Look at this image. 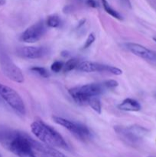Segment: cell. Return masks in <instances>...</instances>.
Returning <instances> with one entry per match:
<instances>
[{
	"label": "cell",
	"instance_id": "obj_27",
	"mask_svg": "<svg viewBox=\"0 0 156 157\" xmlns=\"http://www.w3.org/2000/svg\"><path fill=\"white\" fill-rule=\"evenodd\" d=\"M0 157H2V155L1 154H0Z\"/></svg>",
	"mask_w": 156,
	"mask_h": 157
},
{
	"label": "cell",
	"instance_id": "obj_3",
	"mask_svg": "<svg viewBox=\"0 0 156 157\" xmlns=\"http://www.w3.org/2000/svg\"><path fill=\"white\" fill-rule=\"evenodd\" d=\"M107 90L103 83H93L73 87L69 89L68 92L73 101L80 105L88 104L90 98L99 96Z\"/></svg>",
	"mask_w": 156,
	"mask_h": 157
},
{
	"label": "cell",
	"instance_id": "obj_16",
	"mask_svg": "<svg viewBox=\"0 0 156 157\" xmlns=\"http://www.w3.org/2000/svg\"><path fill=\"white\" fill-rule=\"evenodd\" d=\"M60 24H61V20H60L59 16L56 14L50 15L47 17V21H46V25L47 27L58 28Z\"/></svg>",
	"mask_w": 156,
	"mask_h": 157
},
{
	"label": "cell",
	"instance_id": "obj_13",
	"mask_svg": "<svg viewBox=\"0 0 156 157\" xmlns=\"http://www.w3.org/2000/svg\"><path fill=\"white\" fill-rule=\"evenodd\" d=\"M141 104L136 100L126 98L118 105V108L123 111L138 112L141 110Z\"/></svg>",
	"mask_w": 156,
	"mask_h": 157
},
{
	"label": "cell",
	"instance_id": "obj_9",
	"mask_svg": "<svg viewBox=\"0 0 156 157\" xmlns=\"http://www.w3.org/2000/svg\"><path fill=\"white\" fill-rule=\"evenodd\" d=\"M76 69L80 71L90 73V72H109L114 75H121L122 74V71L118 67L106 64H99V63L93 62V61H80L76 67Z\"/></svg>",
	"mask_w": 156,
	"mask_h": 157
},
{
	"label": "cell",
	"instance_id": "obj_1",
	"mask_svg": "<svg viewBox=\"0 0 156 157\" xmlns=\"http://www.w3.org/2000/svg\"><path fill=\"white\" fill-rule=\"evenodd\" d=\"M30 136L18 131L0 132V141L18 157H36L30 142Z\"/></svg>",
	"mask_w": 156,
	"mask_h": 157
},
{
	"label": "cell",
	"instance_id": "obj_25",
	"mask_svg": "<svg viewBox=\"0 0 156 157\" xmlns=\"http://www.w3.org/2000/svg\"><path fill=\"white\" fill-rule=\"evenodd\" d=\"M6 3V0H0V6H4Z\"/></svg>",
	"mask_w": 156,
	"mask_h": 157
},
{
	"label": "cell",
	"instance_id": "obj_23",
	"mask_svg": "<svg viewBox=\"0 0 156 157\" xmlns=\"http://www.w3.org/2000/svg\"><path fill=\"white\" fill-rule=\"evenodd\" d=\"M120 2L124 5V6H126L127 8H129V9L132 8V5L129 0H120Z\"/></svg>",
	"mask_w": 156,
	"mask_h": 157
},
{
	"label": "cell",
	"instance_id": "obj_10",
	"mask_svg": "<svg viewBox=\"0 0 156 157\" xmlns=\"http://www.w3.org/2000/svg\"><path fill=\"white\" fill-rule=\"evenodd\" d=\"M125 46L133 55L143 58L146 61L156 63V52L154 51L150 50L145 46L137 44V43L128 42L125 43Z\"/></svg>",
	"mask_w": 156,
	"mask_h": 157
},
{
	"label": "cell",
	"instance_id": "obj_28",
	"mask_svg": "<svg viewBox=\"0 0 156 157\" xmlns=\"http://www.w3.org/2000/svg\"><path fill=\"white\" fill-rule=\"evenodd\" d=\"M78 1H82V0H78Z\"/></svg>",
	"mask_w": 156,
	"mask_h": 157
},
{
	"label": "cell",
	"instance_id": "obj_2",
	"mask_svg": "<svg viewBox=\"0 0 156 157\" xmlns=\"http://www.w3.org/2000/svg\"><path fill=\"white\" fill-rule=\"evenodd\" d=\"M31 130L33 134L44 144L54 147L69 150V146L63 136L50 126L42 121H35L31 124Z\"/></svg>",
	"mask_w": 156,
	"mask_h": 157
},
{
	"label": "cell",
	"instance_id": "obj_24",
	"mask_svg": "<svg viewBox=\"0 0 156 157\" xmlns=\"http://www.w3.org/2000/svg\"><path fill=\"white\" fill-rule=\"evenodd\" d=\"M61 55H62V56H64V57H67V56H68L69 55V53H68V52H62V54H61Z\"/></svg>",
	"mask_w": 156,
	"mask_h": 157
},
{
	"label": "cell",
	"instance_id": "obj_18",
	"mask_svg": "<svg viewBox=\"0 0 156 157\" xmlns=\"http://www.w3.org/2000/svg\"><path fill=\"white\" fill-rule=\"evenodd\" d=\"M30 70L32 71L33 72H35V73H37L38 75H39L40 76L42 77V78H48L49 76H50V75H49V72L47 71V70L46 68H44V67H31Z\"/></svg>",
	"mask_w": 156,
	"mask_h": 157
},
{
	"label": "cell",
	"instance_id": "obj_19",
	"mask_svg": "<svg viewBox=\"0 0 156 157\" xmlns=\"http://www.w3.org/2000/svg\"><path fill=\"white\" fill-rule=\"evenodd\" d=\"M96 40V37H95V35L93 33H90V35H88L87 37V40H86L85 43H84V46H83V48L84 49H87L88 48H90L92 44H93V42Z\"/></svg>",
	"mask_w": 156,
	"mask_h": 157
},
{
	"label": "cell",
	"instance_id": "obj_7",
	"mask_svg": "<svg viewBox=\"0 0 156 157\" xmlns=\"http://www.w3.org/2000/svg\"><path fill=\"white\" fill-rule=\"evenodd\" d=\"M0 67L3 74L11 81L16 83L24 82V75L21 69L6 54L0 55Z\"/></svg>",
	"mask_w": 156,
	"mask_h": 157
},
{
	"label": "cell",
	"instance_id": "obj_20",
	"mask_svg": "<svg viewBox=\"0 0 156 157\" xmlns=\"http://www.w3.org/2000/svg\"><path fill=\"white\" fill-rule=\"evenodd\" d=\"M64 64L61 61H55V62H54L51 64L50 69H51L52 71L55 72V73H58V72H60L62 70L63 67H64Z\"/></svg>",
	"mask_w": 156,
	"mask_h": 157
},
{
	"label": "cell",
	"instance_id": "obj_4",
	"mask_svg": "<svg viewBox=\"0 0 156 157\" xmlns=\"http://www.w3.org/2000/svg\"><path fill=\"white\" fill-rule=\"evenodd\" d=\"M52 119L54 121V123H56L58 125L64 127V128L69 130L73 136H75L77 139L80 140L86 141L91 138V131L87 126L84 125V124L69 121L65 118L58 116H54Z\"/></svg>",
	"mask_w": 156,
	"mask_h": 157
},
{
	"label": "cell",
	"instance_id": "obj_22",
	"mask_svg": "<svg viewBox=\"0 0 156 157\" xmlns=\"http://www.w3.org/2000/svg\"><path fill=\"white\" fill-rule=\"evenodd\" d=\"M86 3H87V5L89 7L93 8V9L98 7V3L96 0H87Z\"/></svg>",
	"mask_w": 156,
	"mask_h": 157
},
{
	"label": "cell",
	"instance_id": "obj_6",
	"mask_svg": "<svg viewBox=\"0 0 156 157\" xmlns=\"http://www.w3.org/2000/svg\"><path fill=\"white\" fill-rule=\"evenodd\" d=\"M0 96L15 111L21 115L25 114L26 109L24 101L13 88L0 83Z\"/></svg>",
	"mask_w": 156,
	"mask_h": 157
},
{
	"label": "cell",
	"instance_id": "obj_26",
	"mask_svg": "<svg viewBox=\"0 0 156 157\" xmlns=\"http://www.w3.org/2000/svg\"><path fill=\"white\" fill-rule=\"evenodd\" d=\"M153 40H154V41L156 42V37H154V38H153Z\"/></svg>",
	"mask_w": 156,
	"mask_h": 157
},
{
	"label": "cell",
	"instance_id": "obj_8",
	"mask_svg": "<svg viewBox=\"0 0 156 157\" xmlns=\"http://www.w3.org/2000/svg\"><path fill=\"white\" fill-rule=\"evenodd\" d=\"M47 25L43 20L35 23L25 29L21 34L20 40L26 43H35L41 39L47 32Z\"/></svg>",
	"mask_w": 156,
	"mask_h": 157
},
{
	"label": "cell",
	"instance_id": "obj_17",
	"mask_svg": "<svg viewBox=\"0 0 156 157\" xmlns=\"http://www.w3.org/2000/svg\"><path fill=\"white\" fill-rule=\"evenodd\" d=\"M80 61L76 58H71V59L68 60V61L66 62V64L64 65V72H68L70 71L73 70V69L76 68L77 65L79 64Z\"/></svg>",
	"mask_w": 156,
	"mask_h": 157
},
{
	"label": "cell",
	"instance_id": "obj_12",
	"mask_svg": "<svg viewBox=\"0 0 156 157\" xmlns=\"http://www.w3.org/2000/svg\"><path fill=\"white\" fill-rule=\"evenodd\" d=\"M30 142L32 148L37 151L40 152V153L48 155L51 157H67L64 153L60 152L59 150H56L54 147H51V146L47 145L45 144H41V143L33 140L32 138H30Z\"/></svg>",
	"mask_w": 156,
	"mask_h": 157
},
{
	"label": "cell",
	"instance_id": "obj_15",
	"mask_svg": "<svg viewBox=\"0 0 156 157\" xmlns=\"http://www.w3.org/2000/svg\"><path fill=\"white\" fill-rule=\"evenodd\" d=\"M88 105L90 106L92 109L97 113H101L102 107H101V101L98 96L92 97L88 101Z\"/></svg>",
	"mask_w": 156,
	"mask_h": 157
},
{
	"label": "cell",
	"instance_id": "obj_14",
	"mask_svg": "<svg viewBox=\"0 0 156 157\" xmlns=\"http://www.w3.org/2000/svg\"><path fill=\"white\" fill-rule=\"evenodd\" d=\"M101 2H102V7H103L104 10L106 11V13H108L109 15H111L112 17H113V18H116V19H118V20L123 19L122 15H121V14H119L116 10H115L114 9H113V8L110 6V5L109 4V2L106 1V0H101Z\"/></svg>",
	"mask_w": 156,
	"mask_h": 157
},
{
	"label": "cell",
	"instance_id": "obj_11",
	"mask_svg": "<svg viewBox=\"0 0 156 157\" xmlns=\"http://www.w3.org/2000/svg\"><path fill=\"white\" fill-rule=\"evenodd\" d=\"M19 57L26 59H36L41 58L47 55L48 49L45 47H35V46H24L20 47L16 51Z\"/></svg>",
	"mask_w": 156,
	"mask_h": 157
},
{
	"label": "cell",
	"instance_id": "obj_21",
	"mask_svg": "<svg viewBox=\"0 0 156 157\" xmlns=\"http://www.w3.org/2000/svg\"><path fill=\"white\" fill-rule=\"evenodd\" d=\"M102 83H103L104 86H105L107 90L108 89L116 88L119 85V83L116 81H115V80H108V81H106Z\"/></svg>",
	"mask_w": 156,
	"mask_h": 157
},
{
	"label": "cell",
	"instance_id": "obj_5",
	"mask_svg": "<svg viewBox=\"0 0 156 157\" xmlns=\"http://www.w3.org/2000/svg\"><path fill=\"white\" fill-rule=\"evenodd\" d=\"M115 131L125 140L127 144H139L148 133L145 127L139 125H132L129 127H115Z\"/></svg>",
	"mask_w": 156,
	"mask_h": 157
}]
</instances>
